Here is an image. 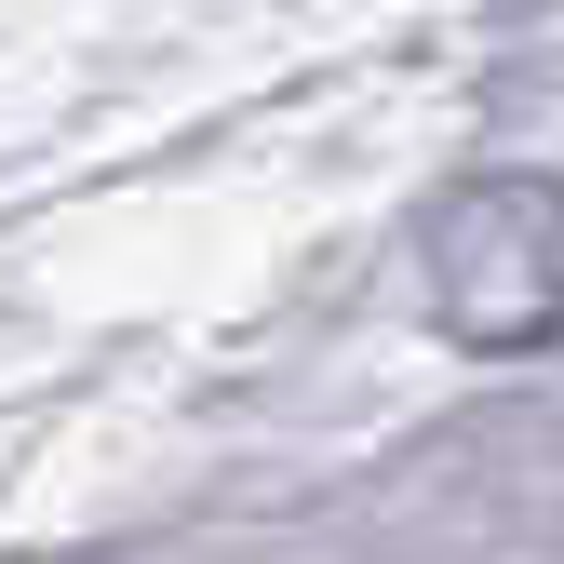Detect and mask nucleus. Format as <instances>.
Listing matches in <instances>:
<instances>
[{
  "label": "nucleus",
  "instance_id": "f257e3e1",
  "mask_svg": "<svg viewBox=\"0 0 564 564\" xmlns=\"http://www.w3.org/2000/svg\"><path fill=\"white\" fill-rule=\"evenodd\" d=\"M431 310L457 349L564 336V188L551 175H470L431 216Z\"/></svg>",
  "mask_w": 564,
  "mask_h": 564
}]
</instances>
